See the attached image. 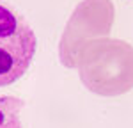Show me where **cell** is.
I'll return each instance as SVG.
<instances>
[{"mask_svg":"<svg viewBox=\"0 0 133 128\" xmlns=\"http://www.w3.org/2000/svg\"><path fill=\"white\" fill-rule=\"evenodd\" d=\"M37 48L29 21L9 2L0 0V87L14 84L30 68Z\"/></svg>","mask_w":133,"mask_h":128,"instance_id":"obj_1","label":"cell"},{"mask_svg":"<svg viewBox=\"0 0 133 128\" xmlns=\"http://www.w3.org/2000/svg\"><path fill=\"white\" fill-rule=\"evenodd\" d=\"M23 101L16 96H0V128H21Z\"/></svg>","mask_w":133,"mask_h":128,"instance_id":"obj_2","label":"cell"}]
</instances>
